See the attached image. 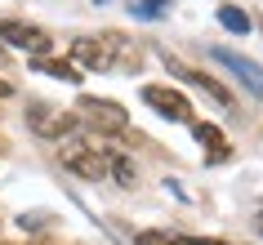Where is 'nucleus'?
Segmentation results:
<instances>
[{
  "mask_svg": "<svg viewBox=\"0 0 263 245\" xmlns=\"http://www.w3.org/2000/svg\"><path fill=\"white\" fill-rule=\"evenodd\" d=\"M58 161H63V169L76 178H85V183H98V178H107V152L89 147L85 138H63V147H58Z\"/></svg>",
  "mask_w": 263,
  "mask_h": 245,
  "instance_id": "1",
  "label": "nucleus"
},
{
  "mask_svg": "<svg viewBox=\"0 0 263 245\" xmlns=\"http://www.w3.org/2000/svg\"><path fill=\"white\" fill-rule=\"evenodd\" d=\"M76 121H89V129H98V134H125L129 129V111L121 103H111V98L81 94L76 98Z\"/></svg>",
  "mask_w": 263,
  "mask_h": 245,
  "instance_id": "2",
  "label": "nucleus"
},
{
  "mask_svg": "<svg viewBox=\"0 0 263 245\" xmlns=\"http://www.w3.org/2000/svg\"><path fill=\"white\" fill-rule=\"evenodd\" d=\"M0 45H9V49H23V54H49V45H54V36L45 27H31V23H23V18H0Z\"/></svg>",
  "mask_w": 263,
  "mask_h": 245,
  "instance_id": "3",
  "label": "nucleus"
},
{
  "mask_svg": "<svg viewBox=\"0 0 263 245\" xmlns=\"http://www.w3.org/2000/svg\"><path fill=\"white\" fill-rule=\"evenodd\" d=\"M111 49H116V36H76L71 41V63L81 71H111L116 67Z\"/></svg>",
  "mask_w": 263,
  "mask_h": 245,
  "instance_id": "4",
  "label": "nucleus"
},
{
  "mask_svg": "<svg viewBox=\"0 0 263 245\" xmlns=\"http://www.w3.org/2000/svg\"><path fill=\"white\" fill-rule=\"evenodd\" d=\"M143 103L152 111H161L165 121H183V125H192V103L183 98V89H170V85H143Z\"/></svg>",
  "mask_w": 263,
  "mask_h": 245,
  "instance_id": "5",
  "label": "nucleus"
},
{
  "mask_svg": "<svg viewBox=\"0 0 263 245\" xmlns=\"http://www.w3.org/2000/svg\"><path fill=\"white\" fill-rule=\"evenodd\" d=\"M27 121H31V129L41 138H71L76 134V116H71V111H54V107H45V103H31Z\"/></svg>",
  "mask_w": 263,
  "mask_h": 245,
  "instance_id": "6",
  "label": "nucleus"
},
{
  "mask_svg": "<svg viewBox=\"0 0 263 245\" xmlns=\"http://www.w3.org/2000/svg\"><path fill=\"white\" fill-rule=\"evenodd\" d=\"M210 54H214V63H223V67L232 71V76L246 85L254 98H263V67H259V63H250V58L232 54V49H210Z\"/></svg>",
  "mask_w": 263,
  "mask_h": 245,
  "instance_id": "7",
  "label": "nucleus"
},
{
  "mask_svg": "<svg viewBox=\"0 0 263 245\" xmlns=\"http://www.w3.org/2000/svg\"><path fill=\"white\" fill-rule=\"evenodd\" d=\"M192 134H196V143L210 152V165H223L228 156H232V147H228V138L214 129V125H205V121H192Z\"/></svg>",
  "mask_w": 263,
  "mask_h": 245,
  "instance_id": "8",
  "label": "nucleus"
},
{
  "mask_svg": "<svg viewBox=\"0 0 263 245\" xmlns=\"http://www.w3.org/2000/svg\"><path fill=\"white\" fill-rule=\"evenodd\" d=\"M31 67L45 71V76H54V81H67V85H81V67L76 63H63V58H31Z\"/></svg>",
  "mask_w": 263,
  "mask_h": 245,
  "instance_id": "9",
  "label": "nucleus"
},
{
  "mask_svg": "<svg viewBox=\"0 0 263 245\" xmlns=\"http://www.w3.org/2000/svg\"><path fill=\"white\" fill-rule=\"evenodd\" d=\"M107 174L121 183V187H134L139 183V169H134V161L125 156V152H107Z\"/></svg>",
  "mask_w": 263,
  "mask_h": 245,
  "instance_id": "10",
  "label": "nucleus"
},
{
  "mask_svg": "<svg viewBox=\"0 0 263 245\" xmlns=\"http://www.w3.org/2000/svg\"><path fill=\"white\" fill-rule=\"evenodd\" d=\"M219 23L232 31V36H246V31L254 27V23H250V14H246V9H236V5H219Z\"/></svg>",
  "mask_w": 263,
  "mask_h": 245,
  "instance_id": "11",
  "label": "nucleus"
},
{
  "mask_svg": "<svg viewBox=\"0 0 263 245\" xmlns=\"http://www.w3.org/2000/svg\"><path fill=\"white\" fill-rule=\"evenodd\" d=\"M129 9H134V18H161L165 14V0H134Z\"/></svg>",
  "mask_w": 263,
  "mask_h": 245,
  "instance_id": "12",
  "label": "nucleus"
},
{
  "mask_svg": "<svg viewBox=\"0 0 263 245\" xmlns=\"http://www.w3.org/2000/svg\"><path fill=\"white\" fill-rule=\"evenodd\" d=\"M49 223H54V214H23V218H18V228H23V232H31V228H49Z\"/></svg>",
  "mask_w": 263,
  "mask_h": 245,
  "instance_id": "13",
  "label": "nucleus"
},
{
  "mask_svg": "<svg viewBox=\"0 0 263 245\" xmlns=\"http://www.w3.org/2000/svg\"><path fill=\"white\" fill-rule=\"evenodd\" d=\"M139 245H174L170 232H139Z\"/></svg>",
  "mask_w": 263,
  "mask_h": 245,
  "instance_id": "14",
  "label": "nucleus"
},
{
  "mask_svg": "<svg viewBox=\"0 0 263 245\" xmlns=\"http://www.w3.org/2000/svg\"><path fill=\"white\" fill-rule=\"evenodd\" d=\"M192 245H228V241H201V236H192Z\"/></svg>",
  "mask_w": 263,
  "mask_h": 245,
  "instance_id": "15",
  "label": "nucleus"
},
{
  "mask_svg": "<svg viewBox=\"0 0 263 245\" xmlns=\"http://www.w3.org/2000/svg\"><path fill=\"white\" fill-rule=\"evenodd\" d=\"M254 228H259V236H263V210H259V214H254Z\"/></svg>",
  "mask_w": 263,
  "mask_h": 245,
  "instance_id": "16",
  "label": "nucleus"
},
{
  "mask_svg": "<svg viewBox=\"0 0 263 245\" xmlns=\"http://www.w3.org/2000/svg\"><path fill=\"white\" fill-rule=\"evenodd\" d=\"M9 94H14V89H9V85H5V81H0V98H9Z\"/></svg>",
  "mask_w": 263,
  "mask_h": 245,
  "instance_id": "17",
  "label": "nucleus"
},
{
  "mask_svg": "<svg viewBox=\"0 0 263 245\" xmlns=\"http://www.w3.org/2000/svg\"><path fill=\"white\" fill-rule=\"evenodd\" d=\"M174 245H192V236H174Z\"/></svg>",
  "mask_w": 263,
  "mask_h": 245,
  "instance_id": "18",
  "label": "nucleus"
},
{
  "mask_svg": "<svg viewBox=\"0 0 263 245\" xmlns=\"http://www.w3.org/2000/svg\"><path fill=\"white\" fill-rule=\"evenodd\" d=\"M36 245H54V241H49V236H41V241H36Z\"/></svg>",
  "mask_w": 263,
  "mask_h": 245,
  "instance_id": "19",
  "label": "nucleus"
},
{
  "mask_svg": "<svg viewBox=\"0 0 263 245\" xmlns=\"http://www.w3.org/2000/svg\"><path fill=\"white\" fill-rule=\"evenodd\" d=\"M0 63H5V49H0Z\"/></svg>",
  "mask_w": 263,
  "mask_h": 245,
  "instance_id": "20",
  "label": "nucleus"
},
{
  "mask_svg": "<svg viewBox=\"0 0 263 245\" xmlns=\"http://www.w3.org/2000/svg\"><path fill=\"white\" fill-rule=\"evenodd\" d=\"M0 245H9V241H0Z\"/></svg>",
  "mask_w": 263,
  "mask_h": 245,
  "instance_id": "21",
  "label": "nucleus"
}]
</instances>
